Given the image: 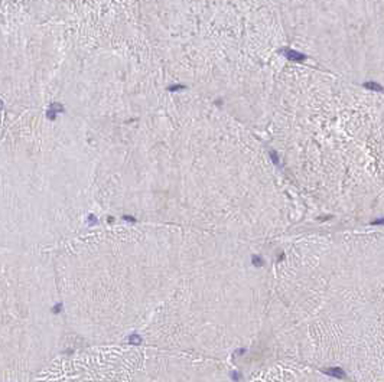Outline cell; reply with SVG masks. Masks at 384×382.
Wrapping results in <instances>:
<instances>
[{"label": "cell", "mask_w": 384, "mask_h": 382, "mask_svg": "<svg viewBox=\"0 0 384 382\" xmlns=\"http://www.w3.org/2000/svg\"><path fill=\"white\" fill-rule=\"evenodd\" d=\"M365 87H367V88H371V89H381V87L377 85V84H374V82H371V84H365Z\"/></svg>", "instance_id": "obj_6"}, {"label": "cell", "mask_w": 384, "mask_h": 382, "mask_svg": "<svg viewBox=\"0 0 384 382\" xmlns=\"http://www.w3.org/2000/svg\"><path fill=\"white\" fill-rule=\"evenodd\" d=\"M285 52H286V55H287L290 59H296V61H302V59H305V55H302V53H298V52H295V51L286 49Z\"/></svg>", "instance_id": "obj_5"}, {"label": "cell", "mask_w": 384, "mask_h": 382, "mask_svg": "<svg viewBox=\"0 0 384 382\" xmlns=\"http://www.w3.org/2000/svg\"><path fill=\"white\" fill-rule=\"evenodd\" d=\"M188 241L72 235L49 251L67 333L88 346L114 345L145 327L175 287Z\"/></svg>", "instance_id": "obj_2"}, {"label": "cell", "mask_w": 384, "mask_h": 382, "mask_svg": "<svg viewBox=\"0 0 384 382\" xmlns=\"http://www.w3.org/2000/svg\"><path fill=\"white\" fill-rule=\"evenodd\" d=\"M67 335L49 252L0 247V382H31Z\"/></svg>", "instance_id": "obj_4"}, {"label": "cell", "mask_w": 384, "mask_h": 382, "mask_svg": "<svg viewBox=\"0 0 384 382\" xmlns=\"http://www.w3.org/2000/svg\"><path fill=\"white\" fill-rule=\"evenodd\" d=\"M266 296L241 241H189L175 287L143 329L153 346L225 353L259 326Z\"/></svg>", "instance_id": "obj_3"}, {"label": "cell", "mask_w": 384, "mask_h": 382, "mask_svg": "<svg viewBox=\"0 0 384 382\" xmlns=\"http://www.w3.org/2000/svg\"><path fill=\"white\" fill-rule=\"evenodd\" d=\"M270 300L280 338L305 359L381 374V247L326 241L293 251Z\"/></svg>", "instance_id": "obj_1"}]
</instances>
